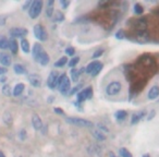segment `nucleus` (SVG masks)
Wrapping results in <instances>:
<instances>
[{"instance_id": "49", "label": "nucleus", "mask_w": 159, "mask_h": 157, "mask_svg": "<svg viewBox=\"0 0 159 157\" xmlns=\"http://www.w3.org/2000/svg\"><path fill=\"white\" fill-rule=\"evenodd\" d=\"M142 157H149V155H148V154H145V155H143Z\"/></svg>"}, {"instance_id": "4", "label": "nucleus", "mask_w": 159, "mask_h": 157, "mask_svg": "<svg viewBox=\"0 0 159 157\" xmlns=\"http://www.w3.org/2000/svg\"><path fill=\"white\" fill-rule=\"evenodd\" d=\"M34 35H35V37L37 38L38 40H40V42H45V40H47V38H48L46 30L40 24H36L35 26H34Z\"/></svg>"}, {"instance_id": "34", "label": "nucleus", "mask_w": 159, "mask_h": 157, "mask_svg": "<svg viewBox=\"0 0 159 157\" xmlns=\"http://www.w3.org/2000/svg\"><path fill=\"white\" fill-rule=\"evenodd\" d=\"M143 12H144V9H143V7L139 5V3L134 5V13L135 14H142Z\"/></svg>"}, {"instance_id": "44", "label": "nucleus", "mask_w": 159, "mask_h": 157, "mask_svg": "<svg viewBox=\"0 0 159 157\" xmlns=\"http://www.w3.org/2000/svg\"><path fill=\"white\" fill-rule=\"evenodd\" d=\"M6 23V18L3 16H0V25H3Z\"/></svg>"}, {"instance_id": "38", "label": "nucleus", "mask_w": 159, "mask_h": 157, "mask_svg": "<svg viewBox=\"0 0 159 157\" xmlns=\"http://www.w3.org/2000/svg\"><path fill=\"white\" fill-rule=\"evenodd\" d=\"M19 136H20L21 141H24V140L26 139V131H25L24 129H22V130L19 132Z\"/></svg>"}, {"instance_id": "43", "label": "nucleus", "mask_w": 159, "mask_h": 157, "mask_svg": "<svg viewBox=\"0 0 159 157\" xmlns=\"http://www.w3.org/2000/svg\"><path fill=\"white\" fill-rule=\"evenodd\" d=\"M53 111H55L56 113H58V115H63L64 113L61 108H53Z\"/></svg>"}, {"instance_id": "10", "label": "nucleus", "mask_w": 159, "mask_h": 157, "mask_svg": "<svg viewBox=\"0 0 159 157\" xmlns=\"http://www.w3.org/2000/svg\"><path fill=\"white\" fill-rule=\"evenodd\" d=\"M49 60H50V58H49V55L45 50H43L42 53H39V56L37 57L36 61L39 62L42 66H47V64L49 63Z\"/></svg>"}, {"instance_id": "32", "label": "nucleus", "mask_w": 159, "mask_h": 157, "mask_svg": "<svg viewBox=\"0 0 159 157\" xmlns=\"http://www.w3.org/2000/svg\"><path fill=\"white\" fill-rule=\"evenodd\" d=\"M120 156L121 157H133L132 154L126 148H120Z\"/></svg>"}, {"instance_id": "47", "label": "nucleus", "mask_w": 159, "mask_h": 157, "mask_svg": "<svg viewBox=\"0 0 159 157\" xmlns=\"http://www.w3.org/2000/svg\"><path fill=\"white\" fill-rule=\"evenodd\" d=\"M0 157H6V156H5V154H3L2 152H0Z\"/></svg>"}, {"instance_id": "46", "label": "nucleus", "mask_w": 159, "mask_h": 157, "mask_svg": "<svg viewBox=\"0 0 159 157\" xmlns=\"http://www.w3.org/2000/svg\"><path fill=\"white\" fill-rule=\"evenodd\" d=\"M30 5H31V2H30V1H29V2H26V3H25V5H24V7H23V9L25 10V9H26L27 7H29Z\"/></svg>"}, {"instance_id": "36", "label": "nucleus", "mask_w": 159, "mask_h": 157, "mask_svg": "<svg viewBox=\"0 0 159 157\" xmlns=\"http://www.w3.org/2000/svg\"><path fill=\"white\" fill-rule=\"evenodd\" d=\"M102 67H104V66H102V63H99V64H98V66L96 67V69H95V70L93 71V73H92V75H93V76H96V75H97L98 73H99L100 71H102Z\"/></svg>"}, {"instance_id": "8", "label": "nucleus", "mask_w": 159, "mask_h": 157, "mask_svg": "<svg viewBox=\"0 0 159 157\" xmlns=\"http://www.w3.org/2000/svg\"><path fill=\"white\" fill-rule=\"evenodd\" d=\"M10 35L12 37H24L25 35H27V30L22 27H13L10 30Z\"/></svg>"}, {"instance_id": "13", "label": "nucleus", "mask_w": 159, "mask_h": 157, "mask_svg": "<svg viewBox=\"0 0 159 157\" xmlns=\"http://www.w3.org/2000/svg\"><path fill=\"white\" fill-rule=\"evenodd\" d=\"M11 61L12 60H11V56L10 55H8V53H0V63L2 64V66H6V67L10 66Z\"/></svg>"}, {"instance_id": "40", "label": "nucleus", "mask_w": 159, "mask_h": 157, "mask_svg": "<svg viewBox=\"0 0 159 157\" xmlns=\"http://www.w3.org/2000/svg\"><path fill=\"white\" fill-rule=\"evenodd\" d=\"M74 48H73V47H68V48L66 49V53L68 56H73L74 55Z\"/></svg>"}, {"instance_id": "30", "label": "nucleus", "mask_w": 159, "mask_h": 157, "mask_svg": "<svg viewBox=\"0 0 159 157\" xmlns=\"http://www.w3.org/2000/svg\"><path fill=\"white\" fill-rule=\"evenodd\" d=\"M115 116L118 120H123L124 118L126 117V111L125 110H118Z\"/></svg>"}, {"instance_id": "41", "label": "nucleus", "mask_w": 159, "mask_h": 157, "mask_svg": "<svg viewBox=\"0 0 159 157\" xmlns=\"http://www.w3.org/2000/svg\"><path fill=\"white\" fill-rule=\"evenodd\" d=\"M60 3H61V7L63 8V9H66V8H68V6L70 5V1H68V0L63 1V0H61V1H60Z\"/></svg>"}, {"instance_id": "18", "label": "nucleus", "mask_w": 159, "mask_h": 157, "mask_svg": "<svg viewBox=\"0 0 159 157\" xmlns=\"http://www.w3.org/2000/svg\"><path fill=\"white\" fill-rule=\"evenodd\" d=\"M44 50V48L42 47V45L40 44H35L34 45V47H33V57H34V59H37V57L39 56V53H42V51Z\"/></svg>"}, {"instance_id": "24", "label": "nucleus", "mask_w": 159, "mask_h": 157, "mask_svg": "<svg viewBox=\"0 0 159 157\" xmlns=\"http://www.w3.org/2000/svg\"><path fill=\"white\" fill-rule=\"evenodd\" d=\"M100 62L99 61H92L91 63L89 64V66L86 67V69H85V72H87V73H89V74H92L93 73V71L96 69V67L99 64Z\"/></svg>"}, {"instance_id": "48", "label": "nucleus", "mask_w": 159, "mask_h": 157, "mask_svg": "<svg viewBox=\"0 0 159 157\" xmlns=\"http://www.w3.org/2000/svg\"><path fill=\"white\" fill-rule=\"evenodd\" d=\"M109 155H110V157H115V154H113V153H109Z\"/></svg>"}, {"instance_id": "28", "label": "nucleus", "mask_w": 159, "mask_h": 157, "mask_svg": "<svg viewBox=\"0 0 159 157\" xmlns=\"http://www.w3.org/2000/svg\"><path fill=\"white\" fill-rule=\"evenodd\" d=\"M63 20H64L63 13H62V12H60V11H56L53 21H55V22H61V21H63Z\"/></svg>"}, {"instance_id": "45", "label": "nucleus", "mask_w": 159, "mask_h": 157, "mask_svg": "<svg viewBox=\"0 0 159 157\" xmlns=\"http://www.w3.org/2000/svg\"><path fill=\"white\" fill-rule=\"evenodd\" d=\"M7 72V70H6L5 68H1V67H0V74H3V73H6Z\"/></svg>"}, {"instance_id": "21", "label": "nucleus", "mask_w": 159, "mask_h": 157, "mask_svg": "<svg viewBox=\"0 0 159 157\" xmlns=\"http://www.w3.org/2000/svg\"><path fill=\"white\" fill-rule=\"evenodd\" d=\"M145 116V113H134V115L132 116V119H131V123L132 124H136L139 123V121L142 119V118Z\"/></svg>"}, {"instance_id": "19", "label": "nucleus", "mask_w": 159, "mask_h": 157, "mask_svg": "<svg viewBox=\"0 0 159 157\" xmlns=\"http://www.w3.org/2000/svg\"><path fill=\"white\" fill-rule=\"evenodd\" d=\"M53 3L55 1L53 0H49L48 2H47V9H46V16L48 18H51L53 14Z\"/></svg>"}, {"instance_id": "23", "label": "nucleus", "mask_w": 159, "mask_h": 157, "mask_svg": "<svg viewBox=\"0 0 159 157\" xmlns=\"http://www.w3.org/2000/svg\"><path fill=\"white\" fill-rule=\"evenodd\" d=\"M79 76H80V72L77 69L75 68H72L70 71V79L73 81V82H76L77 80H79Z\"/></svg>"}, {"instance_id": "12", "label": "nucleus", "mask_w": 159, "mask_h": 157, "mask_svg": "<svg viewBox=\"0 0 159 157\" xmlns=\"http://www.w3.org/2000/svg\"><path fill=\"white\" fill-rule=\"evenodd\" d=\"M32 124H33L35 130H42L43 128V121L38 115H33L32 117Z\"/></svg>"}, {"instance_id": "3", "label": "nucleus", "mask_w": 159, "mask_h": 157, "mask_svg": "<svg viewBox=\"0 0 159 157\" xmlns=\"http://www.w3.org/2000/svg\"><path fill=\"white\" fill-rule=\"evenodd\" d=\"M122 90V84L119 81H113V82H110L106 87V93L108 94L109 96H115L117 94H119Z\"/></svg>"}, {"instance_id": "35", "label": "nucleus", "mask_w": 159, "mask_h": 157, "mask_svg": "<svg viewBox=\"0 0 159 157\" xmlns=\"http://www.w3.org/2000/svg\"><path fill=\"white\" fill-rule=\"evenodd\" d=\"M79 61H80V58L79 57L72 58V59L70 60V62H69V67H70V68H74V67L76 66L77 63H79Z\"/></svg>"}, {"instance_id": "17", "label": "nucleus", "mask_w": 159, "mask_h": 157, "mask_svg": "<svg viewBox=\"0 0 159 157\" xmlns=\"http://www.w3.org/2000/svg\"><path fill=\"white\" fill-rule=\"evenodd\" d=\"M25 89V85L23 84V83H19V84H16V86H14L13 89V92H12V94H13L14 96H20L21 94L23 93V91H24Z\"/></svg>"}, {"instance_id": "20", "label": "nucleus", "mask_w": 159, "mask_h": 157, "mask_svg": "<svg viewBox=\"0 0 159 157\" xmlns=\"http://www.w3.org/2000/svg\"><path fill=\"white\" fill-rule=\"evenodd\" d=\"M9 48H10V50H11V53H13V55H16V53H18V48H19V46H18V42H16V39H10L9 40Z\"/></svg>"}, {"instance_id": "22", "label": "nucleus", "mask_w": 159, "mask_h": 157, "mask_svg": "<svg viewBox=\"0 0 159 157\" xmlns=\"http://www.w3.org/2000/svg\"><path fill=\"white\" fill-rule=\"evenodd\" d=\"M137 39L139 40V42H146V40L148 39V33L147 31H139L137 32Z\"/></svg>"}, {"instance_id": "31", "label": "nucleus", "mask_w": 159, "mask_h": 157, "mask_svg": "<svg viewBox=\"0 0 159 157\" xmlns=\"http://www.w3.org/2000/svg\"><path fill=\"white\" fill-rule=\"evenodd\" d=\"M97 128H98V130L100 131V132H102L105 134V133H109V129L107 128L106 126H105L104 123H102V122H98L97 123Z\"/></svg>"}, {"instance_id": "6", "label": "nucleus", "mask_w": 159, "mask_h": 157, "mask_svg": "<svg viewBox=\"0 0 159 157\" xmlns=\"http://www.w3.org/2000/svg\"><path fill=\"white\" fill-rule=\"evenodd\" d=\"M59 91L60 93L62 94V95H66V94H69V92H70V89H71V82H70V79H69L68 76H66L63 79V81L61 82V84L59 85Z\"/></svg>"}, {"instance_id": "5", "label": "nucleus", "mask_w": 159, "mask_h": 157, "mask_svg": "<svg viewBox=\"0 0 159 157\" xmlns=\"http://www.w3.org/2000/svg\"><path fill=\"white\" fill-rule=\"evenodd\" d=\"M92 96H93V89L89 86L77 93V100L79 102H84V100L92 98Z\"/></svg>"}, {"instance_id": "16", "label": "nucleus", "mask_w": 159, "mask_h": 157, "mask_svg": "<svg viewBox=\"0 0 159 157\" xmlns=\"http://www.w3.org/2000/svg\"><path fill=\"white\" fill-rule=\"evenodd\" d=\"M135 26L137 27V30L139 31H145L146 30V26H147V21H146V19H139V20L136 21V24H135Z\"/></svg>"}, {"instance_id": "42", "label": "nucleus", "mask_w": 159, "mask_h": 157, "mask_svg": "<svg viewBox=\"0 0 159 157\" xmlns=\"http://www.w3.org/2000/svg\"><path fill=\"white\" fill-rule=\"evenodd\" d=\"M123 35H124V32L122 31V30H120V31L116 34V37H117L118 39H122V38H123Z\"/></svg>"}, {"instance_id": "33", "label": "nucleus", "mask_w": 159, "mask_h": 157, "mask_svg": "<svg viewBox=\"0 0 159 157\" xmlns=\"http://www.w3.org/2000/svg\"><path fill=\"white\" fill-rule=\"evenodd\" d=\"M2 93L6 96H11L12 92H11V87L9 85H3L2 86Z\"/></svg>"}, {"instance_id": "25", "label": "nucleus", "mask_w": 159, "mask_h": 157, "mask_svg": "<svg viewBox=\"0 0 159 157\" xmlns=\"http://www.w3.org/2000/svg\"><path fill=\"white\" fill-rule=\"evenodd\" d=\"M21 48L25 53H30V43L25 38H22V40H21Z\"/></svg>"}, {"instance_id": "9", "label": "nucleus", "mask_w": 159, "mask_h": 157, "mask_svg": "<svg viewBox=\"0 0 159 157\" xmlns=\"http://www.w3.org/2000/svg\"><path fill=\"white\" fill-rule=\"evenodd\" d=\"M29 81H30V83H31L32 86H34V87H40L42 86V77H40L38 74H35V73L30 74L29 75Z\"/></svg>"}, {"instance_id": "11", "label": "nucleus", "mask_w": 159, "mask_h": 157, "mask_svg": "<svg viewBox=\"0 0 159 157\" xmlns=\"http://www.w3.org/2000/svg\"><path fill=\"white\" fill-rule=\"evenodd\" d=\"M158 96H159V86L154 85V86L150 87V90L148 91L147 97H148V99L154 100V99H156V98H158Z\"/></svg>"}, {"instance_id": "39", "label": "nucleus", "mask_w": 159, "mask_h": 157, "mask_svg": "<svg viewBox=\"0 0 159 157\" xmlns=\"http://www.w3.org/2000/svg\"><path fill=\"white\" fill-rule=\"evenodd\" d=\"M104 53V49H99V50H97V51H95V53H93V58L95 59V58H98V57H100V56Z\"/></svg>"}, {"instance_id": "2", "label": "nucleus", "mask_w": 159, "mask_h": 157, "mask_svg": "<svg viewBox=\"0 0 159 157\" xmlns=\"http://www.w3.org/2000/svg\"><path fill=\"white\" fill-rule=\"evenodd\" d=\"M43 9V1L42 0H35L31 3L29 8V14L32 19H36L40 14Z\"/></svg>"}, {"instance_id": "15", "label": "nucleus", "mask_w": 159, "mask_h": 157, "mask_svg": "<svg viewBox=\"0 0 159 157\" xmlns=\"http://www.w3.org/2000/svg\"><path fill=\"white\" fill-rule=\"evenodd\" d=\"M92 134H93V136L95 137L96 140H98V141H100V142H104L105 140H106V135L102 132H100L98 129H92Z\"/></svg>"}, {"instance_id": "29", "label": "nucleus", "mask_w": 159, "mask_h": 157, "mask_svg": "<svg viewBox=\"0 0 159 157\" xmlns=\"http://www.w3.org/2000/svg\"><path fill=\"white\" fill-rule=\"evenodd\" d=\"M9 47V40L5 37H1L0 38V48L1 49H6Z\"/></svg>"}, {"instance_id": "7", "label": "nucleus", "mask_w": 159, "mask_h": 157, "mask_svg": "<svg viewBox=\"0 0 159 157\" xmlns=\"http://www.w3.org/2000/svg\"><path fill=\"white\" fill-rule=\"evenodd\" d=\"M58 73L56 71H52V72L49 74L48 79H47V85H48L49 89L53 90L55 87H57V82H58Z\"/></svg>"}, {"instance_id": "14", "label": "nucleus", "mask_w": 159, "mask_h": 157, "mask_svg": "<svg viewBox=\"0 0 159 157\" xmlns=\"http://www.w3.org/2000/svg\"><path fill=\"white\" fill-rule=\"evenodd\" d=\"M2 121L3 123L6 124V126L10 127L12 124V122H13V119H12V115L10 111H5L2 115Z\"/></svg>"}, {"instance_id": "27", "label": "nucleus", "mask_w": 159, "mask_h": 157, "mask_svg": "<svg viewBox=\"0 0 159 157\" xmlns=\"http://www.w3.org/2000/svg\"><path fill=\"white\" fill-rule=\"evenodd\" d=\"M66 61H68L66 57H61L58 61L55 62V67H57V68H61V67H63L64 64L66 63Z\"/></svg>"}, {"instance_id": "1", "label": "nucleus", "mask_w": 159, "mask_h": 157, "mask_svg": "<svg viewBox=\"0 0 159 157\" xmlns=\"http://www.w3.org/2000/svg\"><path fill=\"white\" fill-rule=\"evenodd\" d=\"M66 121L69 124L81 127V128H93L94 127L93 122H91L89 120L83 119V118H79V117H66Z\"/></svg>"}, {"instance_id": "26", "label": "nucleus", "mask_w": 159, "mask_h": 157, "mask_svg": "<svg viewBox=\"0 0 159 157\" xmlns=\"http://www.w3.org/2000/svg\"><path fill=\"white\" fill-rule=\"evenodd\" d=\"M13 69H14V72L16 73V74H24L26 71H25V68L22 66V64L20 63H16L13 66Z\"/></svg>"}, {"instance_id": "37", "label": "nucleus", "mask_w": 159, "mask_h": 157, "mask_svg": "<svg viewBox=\"0 0 159 157\" xmlns=\"http://www.w3.org/2000/svg\"><path fill=\"white\" fill-rule=\"evenodd\" d=\"M81 87H82V84H80V85H77V86L73 87V89L71 90L70 92H69V94H70V95H73V94L77 93V92H79L80 90H81Z\"/></svg>"}]
</instances>
